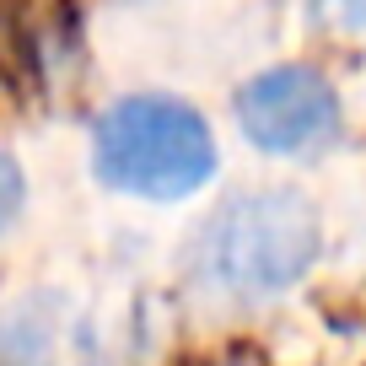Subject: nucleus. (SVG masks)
I'll list each match as a JSON object with an SVG mask.
<instances>
[{
	"label": "nucleus",
	"mask_w": 366,
	"mask_h": 366,
	"mask_svg": "<svg viewBox=\"0 0 366 366\" xmlns=\"http://www.w3.org/2000/svg\"><path fill=\"white\" fill-rule=\"evenodd\" d=\"M323 227L307 194L264 183L232 194L194 237V280L227 302L286 297L318 264Z\"/></svg>",
	"instance_id": "nucleus-1"
},
{
	"label": "nucleus",
	"mask_w": 366,
	"mask_h": 366,
	"mask_svg": "<svg viewBox=\"0 0 366 366\" xmlns=\"http://www.w3.org/2000/svg\"><path fill=\"white\" fill-rule=\"evenodd\" d=\"M216 167L221 151L205 114L172 92H129L92 124V172L114 194L178 205L194 199Z\"/></svg>",
	"instance_id": "nucleus-2"
},
{
	"label": "nucleus",
	"mask_w": 366,
	"mask_h": 366,
	"mask_svg": "<svg viewBox=\"0 0 366 366\" xmlns=\"http://www.w3.org/2000/svg\"><path fill=\"white\" fill-rule=\"evenodd\" d=\"M232 114L264 157H312L340 135V92L312 65H269L237 86Z\"/></svg>",
	"instance_id": "nucleus-3"
},
{
	"label": "nucleus",
	"mask_w": 366,
	"mask_h": 366,
	"mask_svg": "<svg viewBox=\"0 0 366 366\" xmlns=\"http://www.w3.org/2000/svg\"><path fill=\"white\" fill-rule=\"evenodd\" d=\"M307 11L329 33H366V0H307Z\"/></svg>",
	"instance_id": "nucleus-4"
},
{
	"label": "nucleus",
	"mask_w": 366,
	"mask_h": 366,
	"mask_svg": "<svg viewBox=\"0 0 366 366\" xmlns=\"http://www.w3.org/2000/svg\"><path fill=\"white\" fill-rule=\"evenodd\" d=\"M22 199H27V178L6 151H0V227H11L22 216Z\"/></svg>",
	"instance_id": "nucleus-5"
},
{
	"label": "nucleus",
	"mask_w": 366,
	"mask_h": 366,
	"mask_svg": "<svg viewBox=\"0 0 366 366\" xmlns=\"http://www.w3.org/2000/svg\"><path fill=\"white\" fill-rule=\"evenodd\" d=\"M227 366H248V361H227Z\"/></svg>",
	"instance_id": "nucleus-6"
}]
</instances>
